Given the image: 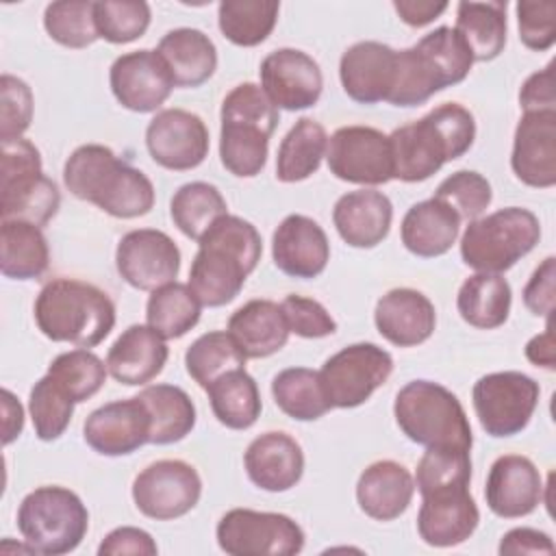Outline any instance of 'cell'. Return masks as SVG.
<instances>
[{
	"label": "cell",
	"mask_w": 556,
	"mask_h": 556,
	"mask_svg": "<svg viewBox=\"0 0 556 556\" xmlns=\"http://www.w3.org/2000/svg\"><path fill=\"white\" fill-rule=\"evenodd\" d=\"M189 269V287L202 306L232 302L256 269L263 241L258 230L239 215H222L198 241Z\"/></svg>",
	"instance_id": "1"
},
{
	"label": "cell",
	"mask_w": 556,
	"mask_h": 556,
	"mask_svg": "<svg viewBox=\"0 0 556 556\" xmlns=\"http://www.w3.org/2000/svg\"><path fill=\"white\" fill-rule=\"evenodd\" d=\"M63 182L74 198L111 217L132 219L154 206L152 180L102 143L78 146L63 165Z\"/></svg>",
	"instance_id": "2"
},
{
	"label": "cell",
	"mask_w": 556,
	"mask_h": 556,
	"mask_svg": "<svg viewBox=\"0 0 556 556\" xmlns=\"http://www.w3.org/2000/svg\"><path fill=\"white\" fill-rule=\"evenodd\" d=\"M476 139V119L458 102H443L421 119L404 124L389 135L393 178L421 182L447 161L460 159Z\"/></svg>",
	"instance_id": "3"
},
{
	"label": "cell",
	"mask_w": 556,
	"mask_h": 556,
	"mask_svg": "<svg viewBox=\"0 0 556 556\" xmlns=\"http://www.w3.org/2000/svg\"><path fill=\"white\" fill-rule=\"evenodd\" d=\"M33 311L43 337L78 348H96L115 326V304L109 293L76 278H54L43 285Z\"/></svg>",
	"instance_id": "4"
},
{
	"label": "cell",
	"mask_w": 556,
	"mask_h": 556,
	"mask_svg": "<svg viewBox=\"0 0 556 556\" xmlns=\"http://www.w3.org/2000/svg\"><path fill=\"white\" fill-rule=\"evenodd\" d=\"M219 159L237 178L261 174L267 163L269 137L278 126V109L261 85L241 83L226 93L219 111Z\"/></svg>",
	"instance_id": "5"
},
{
	"label": "cell",
	"mask_w": 556,
	"mask_h": 556,
	"mask_svg": "<svg viewBox=\"0 0 556 556\" xmlns=\"http://www.w3.org/2000/svg\"><path fill=\"white\" fill-rule=\"evenodd\" d=\"M395 424L424 447H447L471 452L473 434L460 400L439 382L410 380L393 402Z\"/></svg>",
	"instance_id": "6"
},
{
	"label": "cell",
	"mask_w": 556,
	"mask_h": 556,
	"mask_svg": "<svg viewBox=\"0 0 556 556\" xmlns=\"http://www.w3.org/2000/svg\"><path fill=\"white\" fill-rule=\"evenodd\" d=\"M539 239V217L528 208L506 206L467 224L460 237V258L476 271L502 274L532 252Z\"/></svg>",
	"instance_id": "7"
},
{
	"label": "cell",
	"mask_w": 556,
	"mask_h": 556,
	"mask_svg": "<svg viewBox=\"0 0 556 556\" xmlns=\"http://www.w3.org/2000/svg\"><path fill=\"white\" fill-rule=\"evenodd\" d=\"M0 195L2 219H22L41 228L56 215L61 193L43 174L41 154L33 141L24 137L2 141Z\"/></svg>",
	"instance_id": "8"
},
{
	"label": "cell",
	"mask_w": 556,
	"mask_h": 556,
	"mask_svg": "<svg viewBox=\"0 0 556 556\" xmlns=\"http://www.w3.org/2000/svg\"><path fill=\"white\" fill-rule=\"evenodd\" d=\"M89 528L83 500L65 486H37L17 508V530L35 554L61 556L74 552Z\"/></svg>",
	"instance_id": "9"
},
{
	"label": "cell",
	"mask_w": 556,
	"mask_h": 556,
	"mask_svg": "<svg viewBox=\"0 0 556 556\" xmlns=\"http://www.w3.org/2000/svg\"><path fill=\"white\" fill-rule=\"evenodd\" d=\"M217 545L230 556H293L304 547V530L282 513L228 510L215 528Z\"/></svg>",
	"instance_id": "10"
},
{
	"label": "cell",
	"mask_w": 556,
	"mask_h": 556,
	"mask_svg": "<svg viewBox=\"0 0 556 556\" xmlns=\"http://www.w3.org/2000/svg\"><path fill=\"white\" fill-rule=\"evenodd\" d=\"M539 382L521 371H493L473 384L471 402L482 430L504 439L519 434L539 404Z\"/></svg>",
	"instance_id": "11"
},
{
	"label": "cell",
	"mask_w": 556,
	"mask_h": 556,
	"mask_svg": "<svg viewBox=\"0 0 556 556\" xmlns=\"http://www.w3.org/2000/svg\"><path fill=\"white\" fill-rule=\"evenodd\" d=\"M393 371V356L376 343H352L321 365L319 382L332 408H356L380 389Z\"/></svg>",
	"instance_id": "12"
},
{
	"label": "cell",
	"mask_w": 556,
	"mask_h": 556,
	"mask_svg": "<svg viewBox=\"0 0 556 556\" xmlns=\"http://www.w3.org/2000/svg\"><path fill=\"white\" fill-rule=\"evenodd\" d=\"M202 495V480L193 465L178 458L150 463L132 482L137 510L156 521H169L195 508Z\"/></svg>",
	"instance_id": "13"
},
{
	"label": "cell",
	"mask_w": 556,
	"mask_h": 556,
	"mask_svg": "<svg viewBox=\"0 0 556 556\" xmlns=\"http://www.w3.org/2000/svg\"><path fill=\"white\" fill-rule=\"evenodd\" d=\"M328 169L334 178L378 187L393 178L389 135L371 126H343L328 139Z\"/></svg>",
	"instance_id": "14"
},
{
	"label": "cell",
	"mask_w": 556,
	"mask_h": 556,
	"mask_svg": "<svg viewBox=\"0 0 556 556\" xmlns=\"http://www.w3.org/2000/svg\"><path fill=\"white\" fill-rule=\"evenodd\" d=\"M117 274L139 291H154L174 282L180 271V250L176 241L156 228L126 232L115 250Z\"/></svg>",
	"instance_id": "15"
},
{
	"label": "cell",
	"mask_w": 556,
	"mask_h": 556,
	"mask_svg": "<svg viewBox=\"0 0 556 556\" xmlns=\"http://www.w3.org/2000/svg\"><path fill=\"white\" fill-rule=\"evenodd\" d=\"M208 146L206 124L200 115L185 109H163L146 128V148L152 161L172 172L202 165Z\"/></svg>",
	"instance_id": "16"
},
{
	"label": "cell",
	"mask_w": 556,
	"mask_h": 556,
	"mask_svg": "<svg viewBox=\"0 0 556 556\" xmlns=\"http://www.w3.org/2000/svg\"><path fill=\"white\" fill-rule=\"evenodd\" d=\"M261 89L276 109L302 111L317 104L324 76L319 63L295 48H278L269 52L258 70Z\"/></svg>",
	"instance_id": "17"
},
{
	"label": "cell",
	"mask_w": 556,
	"mask_h": 556,
	"mask_svg": "<svg viewBox=\"0 0 556 556\" xmlns=\"http://www.w3.org/2000/svg\"><path fill=\"white\" fill-rule=\"evenodd\" d=\"M115 100L135 113H152L176 87L172 74L156 50H132L117 56L109 72Z\"/></svg>",
	"instance_id": "18"
},
{
	"label": "cell",
	"mask_w": 556,
	"mask_h": 556,
	"mask_svg": "<svg viewBox=\"0 0 556 556\" xmlns=\"http://www.w3.org/2000/svg\"><path fill=\"white\" fill-rule=\"evenodd\" d=\"M480 510L469 486H445L421 495L417 532L432 547L465 543L478 528Z\"/></svg>",
	"instance_id": "19"
},
{
	"label": "cell",
	"mask_w": 556,
	"mask_h": 556,
	"mask_svg": "<svg viewBox=\"0 0 556 556\" xmlns=\"http://www.w3.org/2000/svg\"><path fill=\"white\" fill-rule=\"evenodd\" d=\"M513 174L528 187L556 185V111H526L515 128Z\"/></svg>",
	"instance_id": "20"
},
{
	"label": "cell",
	"mask_w": 556,
	"mask_h": 556,
	"mask_svg": "<svg viewBox=\"0 0 556 556\" xmlns=\"http://www.w3.org/2000/svg\"><path fill=\"white\" fill-rule=\"evenodd\" d=\"M85 443L102 456H126L150 443V417L141 400H115L96 408L83 426Z\"/></svg>",
	"instance_id": "21"
},
{
	"label": "cell",
	"mask_w": 556,
	"mask_h": 556,
	"mask_svg": "<svg viewBox=\"0 0 556 556\" xmlns=\"http://www.w3.org/2000/svg\"><path fill=\"white\" fill-rule=\"evenodd\" d=\"M543 489L541 473L528 456L504 454L489 469L484 500L493 515L517 519L536 510Z\"/></svg>",
	"instance_id": "22"
},
{
	"label": "cell",
	"mask_w": 556,
	"mask_h": 556,
	"mask_svg": "<svg viewBox=\"0 0 556 556\" xmlns=\"http://www.w3.org/2000/svg\"><path fill=\"white\" fill-rule=\"evenodd\" d=\"M397 70V50L380 41H358L339 61V78L348 98L358 104L387 102Z\"/></svg>",
	"instance_id": "23"
},
{
	"label": "cell",
	"mask_w": 556,
	"mask_h": 556,
	"mask_svg": "<svg viewBox=\"0 0 556 556\" xmlns=\"http://www.w3.org/2000/svg\"><path fill=\"white\" fill-rule=\"evenodd\" d=\"M271 258L274 265L291 278H317L330 261V243L315 219L293 213L274 230Z\"/></svg>",
	"instance_id": "24"
},
{
	"label": "cell",
	"mask_w": 556,
	"mask_h": 556,
	"mask_svg": "<svg viewBox=\"0 0 556 556\" xmlns=\"http://www.w3.org/2000/svg\"><path fill=\"white\" fill-rule=\"evenodd\" d=\"M243 465L252 484L269 493H282L300 482L304 473V452L287 432L269 430L250 441Z\"/></svg>",
	"instance_id": "25"
},
{
	"label": "cell",
	"mask_w": 556,
	"mask_h": 556,
	"mask_svg": "<svg viewBox=\"0 0 556 556\" xmlns=\"http://www.w3.org/2000/svg\"><path fill=\"white\" fill-rule=\"evenodd\" d=\"M378 332L397 348H413L428 341L437 326L434 304L417 289L397 287L387 291L374 311Z\"/></svg>",
	"instance_id": "26"
},
{
	"label": "cell",
	"mask_w": 556,
	"mask_h": 556,
	"mask_svg": "<svg viewBox=\"0 0 556 556\" xmlns=\"http://www.w3.org/2000/svg\"><path fill=\"white\" fill-rule=\"evenodd\" d=\"M393 204L378 189L343 193L332 208V224L339 237L352 248H376L391 230Z\"/></svg>",
	"instance_id": "27"
},
{
	"label": "cell",
	"mask_w": 556,
	"mask_h": 556,
	"mask_svg": "<svg viewBox=\"0 0 556 556\" xmlns=\"http://www.w3.org/2000/svg\"><path fill=\"white\" fill-rule=\"evenodd\" d=\"M167 356V343L154 328L132 324L109 348L106 369L126 387L146 384L163 371Z\"/></svg>",
	"instance_id": "28"
},
{
	"label": "cell",
	"mask_w": 556,
	"mask_h": 556,
	"mask_svg": "<svg viewBox=\"0 0 556 556\" xmlns=\"http://www.w3.org/2000/svg\"><path fill=\"white\" fill-rule=\"evenodd\" d=\"M415 495L410 471L395 460L371 463L356 482L358 508L376 521L397 519Z\"/></svg>",
	"instance_id": "29"
},
{
	"label": "cell",
	"mask_w": 556,
	"mask_h": 556,
	"mask_svg": "<svg viewBox=\"0 0 556 556\" xmlns=\"http://www.w3.org/2000/svg\"><path fill=\"white\" fill-rule=\"evenodd\" d=\"M460 230L458 213L439 198L413 204L400 226L404 248L421 258H434L456 243Z\"/></svg>",
	"instance_id": "30"
},
{
	"label": "cell",
	"mask_w": 556,
	"mask_h": 556,
	"mask_svg": "<svg viewBox=\"0 0 556 556\" xmlns=\"http://www.w3.org/2000/svg\"><path fill=\"white\" fill-rule=\"evenodd\" d=\"M228 332L245 358H265L280 352L289 341V326L280 304L271 300H250L228 319Z\"/></svg>",
	"instance_id": "31"
},
{
	"label": "cell",
	"mask_w": 556,
	"mask_h": 556,
	"mask_svg": "<svg viewBox=\"0 0 556 556\" xmlns=\"http://www.w3.org/2000/svg\"><path fill=\"white\" fill-rule=\"evenodd\" d=\"M156 52L165 61L176 87H200L217 70V48L198 28L167 30Z\"/></svg>",
	"instance_id": "32"
},
{
	"label": "cell",
	"mask_w": 556,
	"mask_h": 556,
	"mask_svg": "<svg viewBox=\"0 0 556 556\" xmlns=\"http://www.w3.org/2000/svg\"><path fill=\"white\" fill-rule=\"evenodd\" d=\"M50 263V248L43 230L30 222L2 219L0 226V271L13 280L39 278Z\"/></svg>",
	"instance_id": "33"
},
{
	"label": "cell",
	"mask_w": 556,
	"mask_h": 556,
	"mask_svg": "<svg viewBox=\"0 0 556 556\" xmlns=\"http://www.w3.org/2000/svg\"><path fill=\"white\" fill-rule=\"evenodd\" d=\"M137 397L150 417V443H178L193 430L195 406L185 389L176 384H150Z\"/></svg>",
	"instance_id": "34"
},
{
	"label": "cell",
	"mask_w": 556,
	"mask_h": 556,
	"mask_svg": "<svg viewBox=\"0 0 556 556\" xmlns=\"http://www.w3.org/2000/svg\"><path fill=\"white\" fill-rule=\"evenodd\" d=\"M513 291L502 274L478 271L469 276L456 295V308L473 328L493 330L500 328L510 313Z\"/></svg>",
	"instance_id": "35"
},
{
	"label": "cell",
	"mask_w": 556,
	"mask_h": 556,
	"mask_svg": "<svg viewBox=\"0 0 556 556\" xmlns=\"http://www.w3.org/2000/svg\"><path fill=\"white\" fill-rule=\"evenodd\" d=\"M506 0L504 2H458L454 30L471 50L473 61H493L506 46Z\"/></svg>",
	"instance_id": "36"
},
{
	"label": "cell",
	"mask_w": 556,
	"mask_h": 556,
	"mask_svg": "<svg viewBox=\"0 0 556 556\" xmlns=\"http://www.w3.org/2000/svg\"><path fill=\"white\" fill-rule=\"evenodd\" d=\"M326 150V128L311 117H300L278 146L276 178L280 182H300L311 178L319 169Z\"/></svg>",
	"instance_id": "37"
},
{
	"label": "cell",
	"mask_w": 556,
	"mask_h": 556,
	"mask_svg": "<svg viewBox=\"0 0 556 556\" xmlns=\"http://www.w3.org/2000/svg\"><path fill=\"white\" fill-rule=\"evenodd\" d=\"M206 393L213 415L230 430H248L261 417V393L245 367L219 376L206 387Z\"/></svg>",
	"instance_id": "38"
},
{
	"label": "cell",
	"mask_w": 556,
	"mask_h": 556,
	"mask_svg": "<svg viewBox=\"0 0 556 556\" xmlns=\"http://www.w3.org/2000/svg\"><path fill=\"white\" fill-rule=\"evenodd\" d=\"M445 87H450V83L439 65L415 43L406 50H397L395 83L387 102L393 106H419Z\"/></svg>",
	"instance_id": "39"
},
{
	"label": "cell",
	"mask_w": 556,
	"mask_h": 556,
	"mask_svg": "<svg viewBox=\"0 0 556 556\" xmlns=\"http://www.w3.org/2000/svg\"><path fill=\"white\" fill-rule=\"evenodd\" d=\"M271 395L276 406L295 421H315L332 406L324 395L319 374L308 367H289L274 376Z\"/></svg>",
	"instance_id": "40"
},
{
	"label": "cell",
	"mask_w": 556,
	"mask_h": 556,
	"mask_svg": "<svg viewBox=\"0 0 556 556\" xmlns=\"http://www.w3.org/2000/svg\"><path fill=\"white\" fill-rule=\"evenodd\" d=\"M202 304L189 285L167 282L152 291L146 304L148 326L163 339H180L200 321Z\"/></svg>",
	"instance_id": "41"
},
{
	"label": "cell",
	"mask_w": 556,
	"mask_h": 556,
	"mask_svg": "<svg viewBox=\"0 0 556 556\" xmlns=\"http://www.w3.org/2000/svg\"><path fill=\"white\" fill-rule=\"evenodd\" d=\"M280 2L274 0H224L217 9L222 35L241 48L263 43L278 20Z\"/></svg>",
	"instance_id": "42"
},
{
	"label": "cell",
	"mask_w": 556,
	"mask_h": 556,
	"mask_svg": "<svg viewBox=\"0 0 556 556\" xmlns=\"http://www.w3.org/2000/svg\"><path fill=\"white\" fill-rule=\"evenodd\" d=\"M169 215L174 226L189 239L200 241V237L226 215V200L215 185L204 180H193L172 195Z\"/></svg>",
	"instance_id": "43"
},
{
	"label": "cell",
	"mask_w": 556,
	"mask_h": 556,
	"mask_svg": "<svg viewBox=\"0 0 556 556\" xmlns=\"http://www.w3.org/2000/svg\"><path fill=\"white\" fill-rule=\"evenodd\" d=\"M187 374L206 389L219 376L245 367V354L224 330H211L198 337L185 352Z\"/></svg>",
	"instance_id": "44"
},
{
	"label": "cell",
	"mask_w": 556,
	"mask_h": 556,
	"mask_svg": "<svg viewBox=\"0 0 556 556\" xmlns=\"http://www.w3.org/2000/svg\"><path fill=\"white\" fill-rule=\"evenodd\" d=\"M74 397L50 374L39 378L28 395V413L35 434L41 441H56L70 426L74 415Z\"/></svg>",
	"instance_id": "45"
},
{
	"label": "cell",
	"mask_w": 556,
	"mask_h": 556,
	"mask_svg": "<svg viewBox=\"0 0 556 556\" xmlns=\"http://www.w3.org/2000/svg\"><path fill=\"white\" fill-rule=\"evenodd\" d=\"M43 28L56 43L74 50H83L100 39L93 2L87 0L50 2L43 11Z\"/></svg>",
	"instance_id": "46"
},
{
	"label": "cell",
	"mask_w": 556,
	"mask_h": 556,
	"mask_svg": "<svg viewBox=\"0 0 556 556\" xmlns=\"http://www.w3.org/2000/svg\"><path fill=\"white\" fill-rule=\"evenodd\" d=\"M48 374L67 389L76 404H80L93 397L104 387L109 369L98 354L89 352L87 348H78L59 354L48 365Z\"/></svg>",
	"instance_id": "47"
},
{
	"label": "cell",
	"mask_w": 556,
	"mask_h": 556,
	"mask_svg": "<svg viewBox=\"0 0 556 556\" xmlns=\"http://www.w3.org/2000/svg\"><path fill=\"white\" fill-rule=\"evenodd\" d=\"M98 35L109 43H130L150 26V4L143 0H102L93 2Z\"/></svg>",
	"instance_id": "48"
},
{
	"label": "cell",
	"mask_w": 556,
	"mask_h": 556,
	"mask_svg": "<svg viewBox=\"0 0 556 556\" xmlns=\"http://www.w3.org/2000/svg\"><path fill=\"white\" fill-rule=\"evenodd\" d=\"M471 482V456L465 450L426 447L417 463L415 484L424 495L445 486H469Z\"/></svg>",
	"instance_id": "49"
},
{
	"label": "cell",
	"mask_w": 556,
	"mask_h": 556,
	"mask_svg": "<svg viewBox=\"0 0 556 556\" xmlns=\"http://www.w3.org/2000/svg\"><path fill=\"white\" fill-rule=\"evenodd\" d=\"M434 198L450 204L458 213L460 222H471L489 208L493 191L491 182L482 174L473 169H458L441 180Z\"/></svg>",
	"instance_id": "50"
},
{
	"label": "cell",
	"mask_w": 556,
	"mask_h": 556,
	"mask_svg": "<svg viewBox=\"0 0 556 556\" xmlns=\"http://www.w3.org/2000/svg\"><path fill=\"white\" fill-rule=\"evenodd\" d=\"M417 46L428 52V56L439 65L443 76L447 78L450 87L463 83L473 65L471 50L463 41V37L450 28V26H439L424 35Z\"/></svg>",
	"instance_id": "51"
},
{
	"label": "cell",
	"mask_w": 556,
	"mask_h": 556,
	"mask_svg": "<svg viewBox=\"0 0 556 556\" xmlns=\"http://www.w3.org/2000/svg\"><path fill=\"white\" fill-rule=\"evenodd\" d=\"M33 122V91L11 74L0 76V141L22 137Z\"/></svg>",
	"instance_id": "52"
},
{
	"label": "cell",
	"mask_w": 556,
	"mask_h": 556,
	"mask_svg": "<svg viewBox=\"0 0 556 556\" xmlns=\"http://www.w3.org/2000/svg\"><path fill=\"white\" fill-rule=\"evenodd\" d=\"M285 321L289 326V332L304 337V339H321L337 332V321L326 311V306L313 298L304 295H287L280 302Z\"/></svg>",
	"instance_id": "53"
},
{
	"label": "cell",
	"mask_w": 556,
	"mask_h": 556,
	"mask_svg": "<svg viewBox=\"0 0 556 556\" xmlns=\"http://www.w3.org/2000/svg\"><path fill=\"white\" fill-rule=\"evenodd\" d=\"M515 9L521 43L536 52L549 50L556 41V2L521 0Z\"/></svg>",
	"instance_id": "54"
},
{
	"label": "cell",
	"mask_w": 556,
	"mask_h": 556,
	"mask_svg": "<svg viewBox=\"0 0 556 556\" xmlns=\"http://www.w3.org/2000/svg\"><path fill=\"white\" fill-rule=\"evenodd\" d=\"M554 278H556V258L547 256L530 276L523 287V304L532 315L552 317L554 313Z\"/></svg>",
	"instance_id": "55"
},
{
	"label": "cell",
	"mask_w": 556,
	"mask_h": 556,
	"mask_svg": "<svg viewBox=\"0 0 556 556\" xmlns=\"http://www.w3.org/2000/svg\"><path fill=\"white\" fill-rule=\"evenodd\" d=\"M156 552L159 547L152 534L135 526H122L111 530L98 545L100 556H154Z\"/></svg>",
	"instance_id": "56"
},
{
	"label": "cell",
	"mask_w": 556,
	"mask_h": 556,
	"mask_svg": "<svg viewBox=\"0 0 556 556\" xmlns=\"http://www.w3.org/2000/svg\"><path fill=\"white\" fill-rule=\"evenodd\" d=\"M519 104L526 111H556L554 63L530 74L519 89Z\"/></svg>",
	"instance_id": "57"
},
{
	"label": "cell",
	"mask_w": 556,
	"mask_h": 556,
	"mask_svg": "<svg viewBox=\"0 0 556 556\" xmlns=\"http://www.w3.org/2000/svg\"><path fill=\"white\" fill-rule=\"evenodd\" d=\"M497 552L502 556H517V554L552 556L556 552V545L547 532H541L534 528H513L502 536Z\"/></svg>",
	"instance_id": "58"
},
{
	"label": "cell",
	"mask_w": 556,
	"mask_h": 556,
	"mask_svg": "<svg viewBox=\"0 0 556 556\" xmlns=\"http://www.w3.org/2000/svg\"><path fill=\"white\" fill-rule=\"evenodd\" d=\"M395 13L400 15V20L408 26H426L430 24L434 17H439L445 9L447 2H432V0H395L393 2Z\"/></svg>",
	"instance_id": "59"
},
{
	"label": "cell",
	"mask_w": 556,
	"mask_h": 556,
	"mask_svg": "<svg viewBox=\"0 0 556 556\" xmlns=\"http://www.w3.org/2000/svg\"><path fill=\"white\" fill-rule=\"evenodd\" d=\"M526 356L532 365L545 367L549 371L556 369V343H554V328H552V317H547V326L541 334L532 337L526 343Z\"/></svg>",
	"instance_id": "60"
},
{
	"label": "cell",
	"mask_w": 556,
	"mask_h": 556,
	"mask_svg": "<svg viewBox=\"0 0 556 556\" xmlns=\"http://www.w3.org/2000/svg\"><path fill=\"white\" fill-rule=\"evenodd\" d=\"M2 410H4V419H2V443L9 445L11 441H15L24 428V408L17 402V397L9 391L2 389Z\"/></svg>",
	"instance_id": "61"
}]
</instances>
